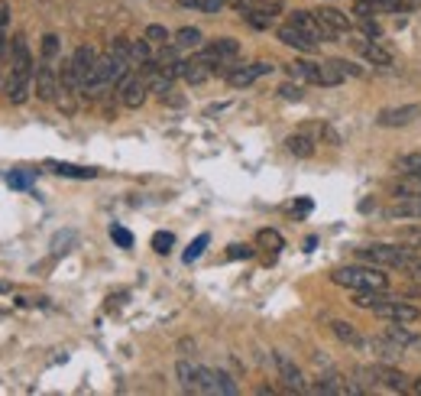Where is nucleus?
Listing matches in <instances>:
<instances>
[{"label": "nucleus", "mask_w": 421, "mask_h": 396, "mask_svg": "<svg viewBox=\"0 0 421 396\" xmlns=\"http://www.w3.org/2000/svg\"><path fill=\"white\" fill-rule=\"evenodd\" d=\"M331 283L344 286V290H389V276L382 273V267H373V263H350V267H337L331 273Z\"/></svg>", "instance_id": "nucleus-1"}, {"label": "nucleus", "mask_w": 421, "mask_h": 396, "mask_svg": "<svg viewBox=\"0 0 421 396\" xmlns=\"http://www.w3.org/2000/svg\"><path fill=\"white\" fill-rule=\"evenodd\" d=\"M411 247H395V244H373V247H363L357 257L363 263H373V267H382V270H402L405 260H409Z\"/></svg>", "instance_id": "nucleus-2"}, {"label": "nucleus", "mask_w": 421, "mask_h": 396, "mask_svg": "<svg viewBox=\"0 0 421 396\" xmlns=\"http://www.w3.org/2000/svg\"><path fill=\"white\" fill-rule=\"evenodd\" d=\"M32 85H36V97H39V101H46V104L59 101V95H62V85H59V68H55V62H49V59H39L36 72H32Z\"/></svg>", "instance_id": "nucleus-3"}, {"label": "nucleus", "mask_w": 421, "mask_h": 396, "mask_svg": "<svg viewBox=\"0 0 421 396\" xmlns=\"http://www.w3.org/2000/svg\"><path fill=\"white\" fill-rule=\"evenodd\" d=\"M369 312H373L376 319H382V321H405V325H409V321H415L421 315L418 305L402 302V299H389V296H382V299H379Z\"/></svg>", "instance_id": "nucleus-4"}, {"label": "nucleus", "mask_w": 421, "mask_h": 396, "mask_svg": "<svg viewBox=\"0 0 421 396\" xmlns=\"http://www.w3.org/2000/svg\"><path fill=\"white\" fill-rule=\"evenodd\" d=\"M117 95H120V104L130 107V111H137V107L146 104V95H149V85H146V78L139 75L137 68L130 72V75L117 85Z\"/></svg>", "instance_id": "nucleus-5"}, {"label": "nucleus", "mask_w": 421, "mask_h": 396, "mask_svg": "<svg viewBox=\"0 0 421 396\" xmlns=\"http://www.w3.org/2000/svg\"><path fill=\"white\" fill-rule=\"evenodd\" d=\"M288 23H292L295 30L298 32H305L311 43H331V32L324 30V23L317 20V13H308V10H295V13H288Z\"/></svg>", "instance_id": "nucleus-6"}, {"label": "nucleus", "mask_w": 421, "mask_h": 396, "mask_svg": "<svg viewBox=\"0 0 421 396\" xmlns=\"http://www.w3.org/2000/svg\"><path fill=\"white\" fill-rule=\"evenodd\" d=\"M273 364H275V370H279V377L285 380V386H288V390H295V393H305V390H308L305 374L298 370V364H295L288 354L273 351Z\"/></svg>", "instance_id": "nucleus-7"}, {"label": "nucleus", "mask_w": 421, "mask_h": 396, "mask_svg": "<svg viewBox=\"0 0 421 396\" xmlns=\"http://www.w3.org/2000/svg\"><path fill=\"white\" fill-rule=\"evenodd\" d=\"M421 117V104H402V107H386L376 114V124L379 127H405L411 120Z\"/></svg>", "instance_id": "nucleus-8"}, {"label": "nucleus", "mask_w": 421, "mask_h": 396, "mask_svg": "<svg viewBox=\"0 0 421 396\" xmlns=\"http://www.w3.org/2000/svg\"><path fill=\"white\" fill-rule=\"evenodd\" d=\"M269 72H273V65H269V62H253V65H233L224 78H227L233 88H246V85H253L256 78L269 75Z\"/></svg>", "instance_id": "nucleus-9"}, {"label": "nucleus", "mask_w": 421, "mask_h": 396, "mask_svg": "<svg viewBox=\"0 0 421 396\" xmlns=\"http://www.w3.org/2000/svg\"><path fill=\"white\" fill-rule=\"evenodd\" d=\"M32 88V75H23V72H7V82H3V91H7V101L10 104H26Z\"/></svg>", "instance_id": "nucleus-10"}, {"label": "nucleus", "mask_w": 421, "mask_h": 396, "mask_svg": "<svg viewBox=\"0 0 421 396\" xmlns=\"http://www.w3.org/2000/svg\"><path fill=\"white\" fill-rule=\"evenodd\" d=\"M10 68L13 72H23V75H32L36 65H32V53L23 36H13L10 39Z\"/></svg>", "instance_id": "nucleus-11"}, {"label": "nucleus", "mask_w": 421, "mask_h": 396, "mask_svg": "<svg viewBox=\"0 0 421 396\" xmlns=\"http://www.w3.org/2000/svg\"><path fill=\"white\" fill-rule=\"evenodd\" d=\"M373 377H376V384L389 386V390H395V393H405L409 390V377L402 374V370H395L392 364H386V361H379L376 367H373Z\"/></svg>", "instance_id": "nucleus-12"}, {"label": "nucleus", "mask_w": 421, "mask_h": 396, "mask_svg": "<svg viewBox=\"0 0 421 396\" xmlns=\"http://www.w3.org/2000/svg\"><path fill=\"white\" fill-rule=\"evenodd\" d=\"M315 13H317V20L324 23V30L331 32V39H337V36H344V32L353 30V23H350L340 10H334V7H321V10H315Z\"/></svg>", "instance_id": "nucleus-13"}, {"label": "nucleus", "mask_w": 421, "mask_h": 396, "mask_svg": "<svg viewBox=\"0 0 421 396\" xmlns=\"http://www.w3.org/2000/svg\"><path fill=\"white\" fill-rule=\"evenodd\" d=\"M42 166L55 172V176H62V179H95L97 176V169H91V166H75V162H62V160H46Z\"/></svg>", "instance_id": "nucleus-14"}, {"label": "nucleus", "mask_w": 421, "mask_h": 396, "mask_svg": "<svg viewBox=\"0 0 421 396\" xmlns=\"http://www.w3.org/2000/svg\"><path fill=\"white\" fill-rule=\"evenodd\" d=\"M279 3H263V7H256V10L243 13V20H246V26H253V30H269V26H275V17H279Z\"/></svg>", "instance_id": "nucleus-15"}, {"label": "nucleus", "mask_w": 421, "mask_h": 396, "mask_svg": "<svg viewBox=\"0 0 421 396\" xmlns=\"http://www.w3.org/2000/svg\"><path fill=\"white\" fill-rule=\"evenodd\" d=\"M275 36H279V43H285L288 49H298V53H315V49H317V43H311V39L305 36V32H298V30H295L292 23H285V26H279V32H275Z\"/></svg>", "instance_id": "nucleus-16"}, {"label": "nucleus", "mask_w": 421, "mask_h": 396, "mask_svg": "<svg viewBox=\"0 0 421 396\" xmlns=\"http://www.w3.org/2000/svg\"><path fill=\"white\" fill-rule=\"evenodd\" d=\"M97 59H101V55H97V49L95 46H78V49H75L72 53V65H75V72H78V78H88V72H95V65H97Z\"/></svg>", "instance_id": "nucleus-17"}, {"label": "nucleus", "mask_w": 421, "mask_h": 396, "mask_svg": "<svg viewBox=\"0 0 421 396\" xmlns=\"http://www.w3.org/2000/svg\"><path fill=\"white\" fill-rule=\"evenodd\" d=\"M285 150L292 156H298V160H308V156H315V137L308 130H298V133H292L285 140Z\"/></svg>", "instance_id": "nucleus-18"}, {"label": "nucleus", "mask_w": 421, "mask_h": 396, "mask_svg": "<svg viewBox=\"0 0 421 396\" xmlns=\"http://www.w3.org/2000/svg\"><path fill=\"white\" fill-rule=\"evenodd\" d=\"M369 348L376 351L379 361H386V364H395V361H402L405 357V348L402 344H395L392 338H373L369 341Z\"/></svg>", "instance_id": "nucleus-19"}, {"label": "nucleus", "mask_w": 421, "mask_h": 396, "mask_svg": "<svg viewBox=\"0 0 421 396\" xmlns=\"http://www.w3.org/2000/svg\"><path fill=\"white\" fill-rule=\"evenodd\" d=\"M357 46H360V53L366 55L373 65H379V68H392V62H395L389 49H382V46L373 43V39H357Z\"/></svg>", "instance_id": "nucleus-20"}, {"label": "nucleus", "mask_w": 421, "mask_h": 396, "mask_svg": "<svg viewBox=\"0 0 421 396\" xmlns=\"http://www.w3.org/2000/svg\"><path fill=\"white\" fill-rule=\"evenodd\" d=\"M288 75L305 82V85H321V65L317 62H308V59H298V62L288 65Z\"/></svg>", "instance_id": "nucleus-21"}, {"label": "nucleus", "mask_w": 421, "mask_h": 396, "mask_svg": "<svg viewBox=\"0 0 421 396\" xmlns=\"http://www.w3.org/2000/svg\"><path fill=\"white\" fill-rule=\"evenodd\" d=\"M386 214L389 218H421V195H399Z\"/></svg>", "instance_id": "nucleus-22"}, {"label": "nucleus", "mask_w": 421, "mask_h": 396, "mask_svg": "<svg viewBox=\"0 0 421 396\" xmlns=\"http://www.w3.org/2000/svg\"><path fill=\"white\" fill-rule=\"evenodd\" d=\"M386 338H392L395 344H402L405 351H409V348H418V344H421L418 334L405 328V321H386Z\"/></svg>", "instance_id": "nucleus-23"}, {"label": "nucleus", "mask_w": 421, "mask_h": 396, "mask_svg": "<svg viewBox=\"0 0 421 396\" xmlns=\"http://www.w3.org/2000/svg\"><path fill=\"white\" fill-rule=\"evenodd\" d=\"M175 374H179L182 386L188 390V393H201V367L191 364V361H179L175 364Z\"/></svg>", "instance_id": "nucleus-24"}, {"label": "nucleus", "mask_w": 421, "mask_h": 396, "mask_svg": "<svg viewBox=\"0 0 421 396\" xmlns=\"http://www.w3.org/2000/svg\"><path fill=\"white\" fill-rule=\"evenodd\" d=\"M210 75H214V72H210V65H208V62H201L198 55H195L191 62H185V72H182V78H185L188 85H204V82H208Z\"/></svg>", "instance_id": "nucleus-25"}, {"label": "nucleus", "mask_w": 421, "mask_h": 396, "mask_svg": "<svg viewBox=\"0 0 421 396\" xmlns=\"http://www.w3.org/2000/svg\"><path fill=\"white\" fill-rule=\"evenodd\" d=\"M392 195H421V176L415 172H399V179L392 182Z\"/></svg>", "instance_id": "nucleus-26"}, {"label": "nucleus", "mask_w": 421, "mask_h": 396, "mask_svg": "<svg viewBox=\"0 0 421 396\" xmlns=\"http://www.w3.org/2000/svg\"><path fill=\"white\" fill-rule=\"evenodd\" d=\"M331 332H334L337 341H344L347 348H360L363 344V338H360V332L350 325V321H331Z\"/></svg>", "instance_id": "nucleus-27"}, {"label": "nucleus", "mask_w": 421, "mask_h": 396, "mask_svg": "<svg viewBox=\"0 0 421 396\" xmlns=\"http://www.w3.org/2000/svg\"><path fill=\"white\" fill-rule=\"evenodd\" d=\"M201 43H204V39H201L198 26H182V30L175 32V46H179V49H198Z\"/></svg>", "instance_id": "nucleus-28"}, {"label": "nucleus", "mask_w": 421, "mask_h": 396, "mask_svg": "<svg viewBox=\"0 0 421 396\" xmlns=\"http://www.w3.org/2000/svg\"><path fill=\"white\" fill-rule=\"evenodd\" d=\"M130 59H133V68L143 65V62H149V59H156V55H153V43H149L146 36L137 39V43H130Z\"/></svg>", "instance_id": "nucleus-29"}, {"label": "nucleus", "mask_w": 421, "mask_h": 396, "mask_svg": "<svg viewBox=\"0 0 421 396\" xmlns=\"http://www.w3.org/2000/svg\"><path fill=\"white\" fill-rule=\"evenodd\" d=\"M256 244L266 247V250H282L285 241H282V234H279V231H273V227H263V231L256 234Z\"/></svg>", "instance_id": "nucleus-30"}, {"label": "nucleus", "mask_w": 421, "mask_h": 396, "mask_svg": "<svg viewBox=\"0 0 421 396\" xmlns=\"http://www.w3.org/2000/svg\"><path fill=\"white\" fill-rule=\"evenodd\" d=\"M172 247H175V234H168V231H156L153 234V250L156 254L166 257V254H172Z\"/></svg>", "instance_id": "nucleus-31"}, {"label": "nucleus", "mask_w": 421, "mask_h": 396, "mask_svg": "<svg viewBox=\"0 0 421 396\" xmlns=\"http://www.w3.org/2000/svg\"><path fill=\"white\" fill-rule=\"evenodd\" d=\"M208 244H210V237H208V234H198V237H195V241L188 244V250H185V257H182V260H185V263H195V260H198L201 254H204V247H208Z\"/></svg>", "instance_id": "nucleus-32"}, {"label": "nucleus", "mask_w": 421, "mask_h": 396, "mask_svg": "<svg viewBox=\"0 0 421 396\" xmlns=\"http://www.w3.org/2000/svg\"><path fill=\"white\" fill-rule=\"evenodd\" d=\"M59 49H62L59 36H55V32H46V36H42V59L55 62V59H59Z\"/></svg>", "instance_id": "nucleus-33"}, {"label": "nucleus", "mask_w": 421, "mask_h": 396, "mask_svg": "<svg viewBox=\"0 0 421 396\" xmlns=\"http://www.w3.org/2000/svg\"><path fill=\"white\" fill-rule=\"evenodd\" d=\"M395 169L421 176V153H405V156H399V160H395Z\"/></svg>", "instance_id": "nucleus-34"}, {"label": "nucleus", "mask_w": 421, "mask_h": 396, "mask_svg": "<svg viewBox=\"0 0 421 396\" xmlns=\"http://www.w3.org/2000/svg\"><path fill=\"white\" fill-rule=\"evenodd\" d=\"M107 53L114 55V59H120V62L133 65V59H130V39H120V36H117L114 43H110V49H107Z\"/></svg>", "instance_id": "nucleus-35"}, {"label": "nucleus", "mask_w": 421, "mask_h": 396, "mask_svg": "<svg viewBox=\"0 0 421 396\" xmlns=\"http://www.w3.org/2000/svg\"><path fill=\"white\" fill-rule=\"evenodd\" d=\"M331 65H334L344 78H360V75H363V68H360L357 62H347V59H331Z\"/></svg>", "instance_id": "nucleus-36"}, {"label": "nucleus", "mask_w": 421, "mask_h": 396, "mask_svg": "<svg viewBox=\"0 0 421 396\" xmlns=\"http://www.w3.org/2000/svg\"><path fill=\"white\" fill-rule=\"evenodd\" d=\"M340 82H344V75L337 72L334 65L331 62L321 65V88H334V85H340Z\"/></svg>", "instance_id": "nucleus-37"}, {"label": "nucleus", "mask_w": 421, "mask_h": 396, "mask_svg": "<svg viewBox=\"0 0 421 396\" xmlns=\"http://www.w3.org/2000/svg\"><path fill=\"white\" fill-rule=\"evenodd\" d=\"M146 39H149V43H156V46H162V43H168V39H172V32H168L166 26H159V23H149V26H146Z\"/></svg>", "instance_id": "nucleus-38"}, {"label": "nucleus", "mask_w": 421, "mask_h": 396, "mask_svg": "<svg viewBox=\"0 0 421 396\" xmlns=\"http://www.w3.org/2000/svg\"><path fill=\"white\" fill-rule=\"evenodd\" d=\"M214 380H217V393H227V396L237 393V384H233L231 374H224V370H214Z\"/></svg>", "instance_id": "nucleus-39"}, {"label": "nucleus", "mask_w": 421, "mask_h": 396, "mask_svg": "<svg viewBox=\"0 0 421 396\" xmlns=\"http://www.w3.org/2000/svg\"><path fill=\"white\" fill-rule=\"evenodd\" d=\"M405 276H411V279H421V257H418V250H411L409 254V260H405Z\"/></svg>", "instance_id": "nucleus-40"}, {"label": "nucleus", "mask_w": 421, "mask_h": 396, "mask_svg": "<svg viewBox=\"0 0 421 396\" xmlns=\"http://www.w3.org/2000/svg\"><path fill=\"white\" fill-rule=\"evenodd\" d=\"M110 237H114V241H117L120 247H124V250H130V247H133V234H130L126 227H120V225L110 227Z\"/></svg>", "instance_id": "nucleus-41"}, {"label": "nucleus", "mask_w": 421, "mask_h": 396, "mask_svg": "<svg viewBox=\"0 0 421 396\" xmlns=\"http://www.w3.org/2000/svg\"><path fill=\"white\" fill-rule=\"evenodd\" d=\"M353 17H376V0H353Z\"/></svg>", "instance_id": "nucleus-42"}, {"label": "nucleus", "mask_w": 421, "mask_h": 396, "mask_svg": "<svg viewBox=\"0 0 421 396\" xmlns=\"http://www.w3.org/2000/svg\"><path fill=\"white\" fill-rule=\"evenodd\" d=\"M279 95L285 97V101H302L305 97V91L298 85H292V82H285V85H279Z\"/></svg>", "instance_id": "nucleus-43"}, {"label": "nucleus", "mask_w": 421, "mask_h": 396, "mask_svg": "<svg viewBox=\"0 0 421 396\" xmlns=\"http://www.w3.org/2000/svg\"><path fill=\"white\" fill-rule=\"evenodd\" d=\"M253 257V250L246 244H233L231 250H227V260H250Z\"/></svg>", "instance_id": "nucleus-44"}, {"label": "nucleus", "mask_w": 421, "mask_h": 396, "mask_svg": "<svg viewBox=\"0 0 421 396\" xmlns=\"http://www.w3.org/2000/svg\"><path fill=\"white\" fill-rule=\"evenodd\" d=\"M7 185H13V189H30V176H23L20 169L7 172Z\"/></svg>", "instance_id": "nucleus-45"}, {"label": "nucleus", "mask_w": 421, "mask_h": 396, "mask_svg": "<svg viewBox=\"0 0 421 396\" xmlns=\"http://www.w3.org/2000/svg\"><path fill=\"white\" fill-rule=\"evenodd\" d=\"M402 241L409 247H418L421 250V227H405V231H402Z\"/></svg>", "instance_id": "nucleus-46"}, {"label": "nucleus", "mask_w": 421, "mask_h": 396, "mask_svg": "<svg viewBox=\"0 0 421 396\" xmlns=\"http://www.w3.org/2000/svg\"><path fill=\"white\" fill-rule=\"evenodd\" d=\"M360 26H363V32H366L369 39H379V36H382V30H379V23H373L369 17H360Z\"/></svg>", "instance_id": "nucleus-47"}, {"label": "nucleus", "mask_w": 421, "mask_h": 396, "mask_svg": "<svg viewBox=\"0 0 421 396\" xmlns=\"http://www.w3.org/2000/svg\"><path fill=\"white\" fill-rule=\"evenodd\" d=\"M10 26V0H0V30Z\"/></svg>", "instance_id": "nucleus-48"}, {"label": "nucleus", "mask_w": 421, "mask_h": 396, "mask_svg": "<svg viewBox=\"0 0 421 396\" xmlns=\"http://www.w3.org/2000/svg\"><path fill=\"white\" fill-rule=\"evenodd\" d=\"M7 53H10V39H7V30H0V62H3Z\"/></svg>", "instance_id": "nucleus-49"}, {"label": "nucleus", "mask_w": 421, "mask_h": 396, "mask_svg": "<svg viewBox=\"0 0 421 396\" xmlns=\"http://www.w3.org/2000/svg\"><path fill=\"white\" fill-rule=\"evenodd\" d=\"M409 393H415V396H421V377H415V380H411V386H409Z\"/></svg>", "instance_id": "nucleus-50"}, {"label": "nucleus", "mask_w": 421, "mask_h": 396, "mask_svg": "<svg viewBox=\"0 0 421 396\" xmlns=\"http://www.w3.org/2000/svg\"><path fill=\"white\" fill-rule=\"evenodd\" d=\"M405 296H421V286H411V290H405Z\"/></svg>", "instance_id": "nucleus-51"}, {"label": "nucleus", "mask_w": 421, "mask_h": 396, "mask_svg": "<svg viewBox=\"0 0 421 396\" xmlns=\"http://www.w3.org/2000/svg\"><path fill=\"white\" fill-rule=\"evenodd\" d=\"M7 290H10V286H7V283H0V292H7Z\"/></svg>", "instance_id": "nucleus-52"}]
</instances>
